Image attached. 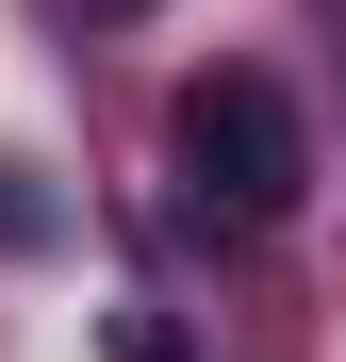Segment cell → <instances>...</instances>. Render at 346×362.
Instances as JSON below:
<instances>
[{"instance_id": "obj_1", "label": "cell", "mask_w": 346, "mask_h": 362, "mask_svg": "<svg viewBox=\"0 0 346 362\" xmlns=\"http://www.w3.org/2000/svg\"><path fill=\"white\" fill-rule=\"evenodd\" d=\"M182 181H198V214H231V230H280V214H297V181H313L297 99H280L264 66H214V83L182 99Z\"/></svg>"}, {"instance_id": "obj_2", "label": "cell", "mask_w": 346, "mask_h": 362, "mask_svg": "<svg viewBox=\"0 0 346 362\" xmlns=\"http://www.w3.org/2000/svg\"><path fill=\"white\" fill-rule=\"evenodd\" d=\"M83 17H149V0H83Z\"/></svg>"}]
</instances>
